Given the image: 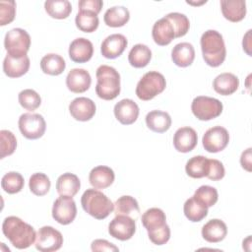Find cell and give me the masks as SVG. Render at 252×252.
I'll return each mask as SVG.
<instances>
[{"label": "cell", "mask_w": 252, "mask_h": 252, "mask_svg": "<svg viewBox=\"0 0 252 252\" xmlns=\"http://www.w3.org/2000/svg\"><path fill=\"white\" fill-rule=\"evenodd\" d=\"M2 231L11 244L17 249H26L35 242L34 228L22 219L10 216L2 223Z\"/></svg>", "instance_id": "6da1fadb"}, {"label": "cell", "mask_w": 252, "mask_h": 252, "mask_svg": "<svg viewBox=\"0 0 252 252\" xmlns=\"http://www.w3.org/2000/svg\"><path fill=\"white\" fill-rule=\"evenodd\" d=\"M203 59L211 67L221 65L226 56V48L222 35L215 31H206L200 39Z\"/></svg>", "instance_id": "7a4b0ae2"}, {"label": "cell", "mask_w": 252, "mask_h": 252, "mask_svg": "<svg viewBox=\"0 0 252 252\" xmlns=\"http://www.w3.org/2000/svg\"><path fill=\"white\" fill-rule=\"evenodd\" d=\"M95 93L99 98L112 100L120 94V75L115 68L100 65L95 72Z\"/></svg>", "instance_id": "3957f363"}, {"label": "cell", "mask_w": 252, "mask_h": 252, "mask_svg": "<svg viewBox=\"0 0 252 252\" xmlns=\"http://www.w3.org/2000/svg\"><path fill=\"white\" fill-rule=\"evenodd\" d=\"M83 210L96 220L107 218L114 210V204L101 191L91 188L87 189L81 198Z\"/></svg>", "instance_id": "277c9868"}, {"label": "cell", "mask_w": 252, "mask_h": 252, "mask_svg": "<svg viewBox=\"0 0 252 252\" xmlns=\"http://www.w3.org/2000/svg\"><path fill=\"white\" fill-rule=\"evenodd\" d=\"M166 81L164 76L158 71L147 72L138 82L136 94L141 100H151L164 91Z\"/></svg>", "instance_id": "5b68a950"}, {"label": "cell", "mask_w": 252, "mask_h": 252, "mask_svg": "<svg viewBox=\"0 0 252 252\" xmlns=\"http://www.w3.org/2000/svg\"><path fill=\"white\" fill-rule=\"evenodd\" d=\"M4 46L7 54L13 57H24L31 47V36L27 31L16 28L5 34Z\"/></svg>", "instance_id": "8992f818"}, {"label": "cell", "mask_w": 252, "mask_h": 252, "mask_svg": "<svg viewBox=\"0 0 252 252\" xmlns=\"http://www.w3.org/2000/svg\"><path fill=\"white\" fill-rule=\"evenodd\" d=\"M222 108V103L218 98L206 95L195 97L191 104L192 113L202 121H208L220 116Z\"/></svg>", "instance_id": "52a82bcc"}, {"label": "cell", "mask_w": 252, "mask_h": 252, "mask_svg": "<svg viewBox=\"0 0 252 252\" xmlns=\"http://www.w3.org/2000/svg\"><path fill=\"white\" fill-rule=\"evenodd\" d=\"M19 129L24 137L30 140H35L43 136L46 123L42 115L38 113H24L18 121Z\"/></svg>", "instance_id": "ba28073f"}, {"label": "cell", "mask_w": 252, "mask_h": 252, "mask_svg": "<svg viewBox=\"0 0 252 252\" xmlns=\"http://www.w3.org/2000/svg\"><path fill=\"white\" fill-rule=\"evenodd\" d=\"M63 236L61 232L52 226L44 225L36 233L35 248L41 252H53L61 248Z\"/></svg>", "instance_id": "9c48e42d"}, {"label": "cell", "mask_w": 252, "mask_h": 252, "mask_svg": "<svg viewBox=\"0 0 252 252\" xmlns=\"http://www.w3.org/2000/svg\"><path fill=\"white\" fill-rule=\"evenodd\" d=\"M228 142V131L222 126H214L208 129L202 138L203 147L209 153H219L224 150Z\"/></svg>", "instance_id": "30bf717a"}, {"label": "cell", "mask_w": 252, "mask_h": 252, "mask_svg": "<svg viewBox=\"0 0 252 252\" xmlns=\"http://www.w3.org/2000/svg\"><path fill=\"white\" fill-rule=\"evenodd\" d=\"M77 216L76 203L72 197L60 196L57 198L52 207V218L60 224L66 225L71 223Z\"/></svg>", "instance_id": "8fae6325"}, {"label": "cell", "mask_w": 252, "mask_h": 252, "mask_svg": "<svg viewBox=\"0 0 252 252\" xmlns=\"http://www.w3.org/2000/svg\"><path fill=\"white\" fill-rule=\"evenodd\" d=\"M136 231V222L134 219L125 215H116L108 224V233L110 236L125 241L134 235Z\"/></svg>", "instance_id": "7c38bea8"}, {"label": "cell", "mask_w": 252, "mask_h": 252, "mask_svg": "<svg viewBox=\"0 0 252 252\" xmlns=\"http://www.w3.org/2000/svg\"><path fill=\"white\" fill-rule=\"evenodd\" d=\"M95 103L89 97L80 96L74 98L69 104V111L72 117L78 121H89L95 114Z\"/></svg>", "instance_id": "4fadbf2b"}, {"label": "cell", "mask_w": 252, "mask_h": 252, "mask_svg": "<svg viewBox=\"0 0 252 252\" xmlns=\"http://www.w3.org/2000/svg\"><path fill=\"white\" fill-rule=\"evenodd\" d=\"M127 38L121 33H113L105 37L100 45L101 55L107 59L119 57L127 47Z\"/></svg>", "instance_id": "5bb4252c"}, {"label": "cell", "mask_w": 252, "mask_h": 252, "mask_svg": "<svg viewBox=\"0 0 252 252\" xmlns=\"http://www.w3.org/2000/svg\"><path fill=\"white\" fill-rule=\"evenodd\" d=\"M92 84L90 73L82 68L72 69L66 77V86L69 91L75 94H82L89 90Z\"/></svg>", "instance_id": "9a60e30c"}, {"label": "cell", "mask_w": 252, "mask_h": 252, "mask_svg": "<svg viewBox=\"0 0 252 252\" xmlns=\"http://www.w3.org/2000/svg\"><path fill=\"white\" fill-rule=\"evenodd\" d=\"M113 111L115 118L123 125L133 124L137 120L140 112L138 104L130 98H124L118 101L114 105Z\"/></svg>", "instance_id": "2e32d148"}, {"label": "cell", "mask_w": 252, "mask_h": 252, "mask_svg": "<svg viewBox=\"0 0 252 252\" xmlns=\"http://www.w3.org/2000/svg\"><path fill=\"white\" fill-rule=\"evenodd\" d=\"M198 135L197 132L189 127H181L176 130L173 136V146L176 151L180 153H189L197 145Z\"/></svg>", "instance_id": "e0dca14e"}, {"label": "cell", "mask_w": 252, "mask_h": 252, "mask_svg": "<svg viewBox=\"0 0 252 252\" xmlns=\"http://www.w3.org/2000/svg\"><path fill=\"white\" fill-rule=\"evenodd\" d=\"M68 52L72 61L76 63H85L91 60L94 54V45L89 39L78 37L70 43Z\"/></svg>", "instance_id": "ac0fdd59"}, {"label": "cell", "mask_w": 252, "mask_h": 252, "mask_svg": "<svg viewBox=\"0 0 252 252\" xmlns=\"http://www.w3.org/2000/svg\"><path fill=\"white\" fill-rule=\"evenodd\" d=\"M152 35L154 41L160 46L169 44L173 38H175V32L171 23L165 18H161L157 21L152 30Z\"/></svg>", "instance_id": "d6986e66"}, {"label": "cell", "mask_w": 252, "mask_h": 252, "mask_svg": "<svg viewBox=\"0 0 252 252\" xmlns=\"http://www.w3.org/2000/svg\"><path fill=\"white\" fill-rule=\"evenodd\" d=\"M30 58L28 55L24 57H13L6 55L3 61V71L10 78H19L25 75L30 69Z\"/></svg>", "instance_id": "ffe728a7"}, {"label": "cell", "mask_w": 252, "mask_h": 252, "mask_svg": "<svg viewBox=\"0 0 252 252\" xmlns=\"http://www.w3.org/2000/svg\"><path fill=\"white\" fill-rule=\"evenodd\" d=\"M115 178L112 168L106 165H97L94 167L89 174L90 184L95 189H105L109 187Z\"/></svg>", "instance_id": "44dd1931"}, {"label": "cell", "mask_w": 252, "mask_h": 252, "mask_svg": "<svg viewBox=\"0 0 252 252\" xmlns=\"http://www.w3.org/2000/svg\"><path fill=\"white\" fill-rule=\"evenodd\" d=\"M201 232L206 241L217 243L224 239L227 234V227L221 220L213 219L203 225Z\"/></svg>", "instance_id": "7402d4cb"}, {"label": "cell", "mask_w": 252, "mask_h": 252, "mask_svg": "<svg viewBox=\"0 0 252 252\" xmlns=\"http://www.w3.org/2000/svg\"><path fill=\"white\" fill-rule=\"evenodd\" d=\"M220 9L222 16L233 23L240 22L246 15L245 0H221Z\"/></svg>", "instance_id": "603a6c76"}, {"label": "cell", "mask_w": 252, "mask_h": 252, "mask_svg": "<svg viewBox=\"0 0 252 252\" xmlns=\"http://www.w3.org/2000/svg\"><path fill=\"white\" fill-rule=\"evenodd\" d=\"M239 87L238 78L232 73H221L218 75L213 82L214 90L221 95H230L237 91Z\"/></svg>", "instance_id": "cb8c5ba5"}, {"label": "cell", "mask_w": 252, "mask_h": 252, "mask_svg": "<svg viewBox=\"0 0 252 252\" xmlns=\"http://www.w3.org/2000/svg\"><path fill=\"white\" fill-rule=\"evenodd\" d=\"M195 58V49L189 42L177 43L171 50V59L178 67L190 66Z\"/></svg>", "instance_id": "d4e9b609"}, {"label": "cell", "mask_w": 252, "mask_h": 252, "mask_svg": "<svg viewBox=\"0 0 252 252\" xmlns=\"http://www.w3.org/2000/svg\"><path fill=\"white\" fill-rule=\"evenodd\" d=\"M80 187L79 177L71 172L61 174L56 181V190L60 196L74 197L80 190Z\"/></svg>", "instance_id": "484cf974"}, {"label": "cell", "mask_w": 252, "mask_h": 252, "mask_svg": "<svg viewBox=\"0 0 252 252\" xmlns=\"http://www.w3.org/2000/svg\"><path fill=\"white\" fill-rule=\"evenodd\" d=\"M146 124L153 132L163 133L170 128L171 117L165 111L152 110L146 115Z\"/></svg>", "instance_id": "4316f807"}, {"label": "cell", "mask_w": 252, "mask_h": 252, "mask_svg": "<svg viewBox=\"0 0 252 252\" xmlns=\"http://www.w3.org/2000/svg\"><path fill=\"white\" fill-rule=\"evenodd\" d=\"M142 223L148 232L166 225V216L159 208H151L142 216Z\"/></svg>", "instance_id": "83f0119b"}, {"label": "cell", "mask_w": 252, "mask_h": 252, "mask_svg": "<svg viewBox=\"0 0 252 252\" xmlns=\"http://www.w3.org/2000/svg\"><path fill=\"white\" fill-rule=\"evenodd\" d=\"M185 217L193 222L201 221L208 215V207L196 199L194 196L187 199L183 206Z\"/></svg>", "instance_id": "f1b7e54d"}, {"label": "cell", "mask_w": 252, "mask_h": 252, "mask_svg": "<svg viewBox=\"0 0 252 252\" xmlns=\"http://www.w3.org/2000/svg\"><path fill=\"white\" fill-rule=\"evenodd\" d=\"M40 68L45 74L57 76L64 72L66 68V62L64 58L59 54L48 53L41 58Z\"/></svg>", "instance_id": "f546056e"}, {"label": "cell", "mask_w": 252, "mask_h": 252, "mask_svg": "<svg viewBox=\"0 0 252 252\" xmlns=\"http://www.w3.org/2000/svg\"><path fill=\"white\" fill-rule=\"evenodd\" d=\"M130 19L129 10L124 6H113L104 13L103 20L106 26L111 28L123 27Z\"/></svg>", "instance_id": "4dcf8cb0"}, {"label": "cell", "mask_w": 252, "mask_h": 252, "mask_svg": "<svg viewBox=\"0 0 252 252\" xmlns=\"http://www.w3.org/2000/svg\"><path fill=\"white\" fill-rule=\"evenodd\" d=\"M152 58V51L151 49L142 43L135 44L129 54H128V61L131 66L135 68H144L146 67Z\"/></svg>", "instance_id": "1f68e13d"}, {"label": "cell", "mask_w": 252, "mask_h": 252, "mask_svg": "<svg viewBox=\"0 0 252 252\" xmlns=\"http://www.w3.org/2000/svg\"><path fill=\"white\" fill-rule=\"evenodd\" d=\"M186 173L192 178L206 177L209 171V158L204 156L191 158L185 165Z\"/></svg>", "instance_id": "d6a6232c"}, {"label": "cell", "mask_w": 252, "mask_h": 252, "mask_svg": "<svg viewBox=\"0 0 252 252\" xmlns=\"http://www.w3.org/2000/svg\"><path fill=\"white\" fill-rule=\"evenodd\" d=\"M44 9L51 18L62 20L69 17L72 5L68 0H47L44 2Z\"/></svg>", "instance_id": "836d02e7"}, {"label": "cell", "mask_w": 252, "mask_h": 252, "mask_svg": "<svg viewBox=\"0 0 252 252\" xmlns=\"http://www.w3.org/2000/svg\"><path fill=\"white\" fill-rule=\"evenodd\" d=\"M75 23L77 28L84 32H94L99 24V20L96 14L87 10H79Z\"/></svg>", "instance_id": "e575fe53"}, {"label": "cell", "mask_w": 252, "mask_h": 252, "mask_svg": "<svg viewBox=\"0 0 252 252\" xmlns=\"http://www.w3.org/2000/svg\"><path fill=\"white\" fill-rule=\"evenodd\" d=\"M25 185L24 177L21 173L16 171H10L6 173L1 179L2 189L8 194L19 193Z\"/></svg>", "instance_id": "d590c367"}, {"label": "cell", "mask_w": 252, "mask_h": 252, "mask_svg": "<svg viewBox=\"0 0 252 252\" xmlns=\"http://www.w3.org/2000/svg\"><path fill=\"white\" fill-rule=\"evenodd\" d=\"M51 183L48 176L42 172L33 173L29 180V187L32 194L36 196H44L48 193Z\"/></svg>", "instance_id": "8d00e7d4"}, {"label": "cell", "mask_w": 252, "mask_h": 252, "mask_svg": "<svg viewBox=\"0 0 252 252\" xmlns=\"http://www.w3.org/2000/svg\"><path fill=\"white\" fill-rule=\"evenodd\" d=\"M114 212L116 215L129 216L132 213H139L140 208L134 197L124 195L118 198L114 203Z\"/></svg>", "instance_id": "74e56055"}, {"label": "cell", "mask_w": 252, "mask_h": 252, "mask_svg": "<svg viewBox=\"0 0 252 252\" xmlns=\"http://www.w3.org/2000/svg\"><path fill=\"white\" fill-rule=\"evenodd\" d=\"M164 17L171 23L175 32V37H181L188 32L190 23L187 16L178 12H172Z\"/></svg>", "instance_id": "f35d334b"}, {"label": "cell", "mask_w": 252, "mask_h": 252, "mask_svg": "<svg viewBox=\"0 0 252 252\" xmlns=\"http://www.w3.org/2000/svg\"><path fill=\"white\" fill-rule=\"evenodd\" d=\"M18 99L21 106L29 111L35 110L41 104L40 95L34 90L32 89H26L20 92Z\"/></svg>", "instance_id": "ab89813d"}, {"label": "cell", "mask_w": 252, "mask_h": 252, "mask_svg": "<svg viewBox=\"0 0 252 252\" xmlns=\"http://www.w3.org/2000/svg\"><path fill=\"white\" fill-rule=\"evenodd\" d=\"M17 148V139L9 130L0 131V158L11 156Z\"/></svg>", "instance_id": "60d3db41"}, {"label": "cell", "mask_w": 252, "mask_h": 252, "mask_svg": "<svg viewBox=\"0 0 252 252\" xmlns=\"http://www.w3.org/2000/svg\"><path fill=\"white\" fill-rule=\"evenodd\" d=\"M196 199L206 205L208 208L213 207L219 199L218 191L215 187L209 185H202L200 186L193 195Z\"/></svg>", "instance_id": "b9f144b4"}, {"label": "cell", "mask_w": 252, "mask_h": 252, "mask_svg": "<svg viewBox=\"0 0 252 252\" xmlns=\"http://www.w3.org/2000/svg\"><path fill=\"white\" fill-rule=\"evenodd\" d=\"M16 15V2L14 0L0 1V25L5 26L10 24Z\"/></svg>", "instance_id": "7bdbcfd3"}, {"label": "cell", "mask_w": 252, "mask_h": 252, "mask_svg": "<svg viewBox=\"0 0 252 252\" xmlns=\"http://www.w3.org/2000/svg\"><path fill=\"white\" fill-rule=\"evenodd\" d=\"M225 174L224 166L221 161L215 158H209V171L206 177L210 180L217 181L223 178Z\"/></svg>", "instance_id": "ee69618b"}, {"label": "cell", "mask_w": 252, "mask_h": 252, "mask_svg": "<svg viewBox=\"0 0 252 252\" xmlns=\"http://www.w3.org/2000/svg\"><path fill=\"white\" fill-rule=\"evenodd\" d=\"M148 236L150 240L156 245H163L170 238V228L166 224L163 227L148 232Z\"/></svg>", "instance_id": "f6af8a7d"}, {"label": "cell", "mask_w": 252, "mask_h": 252, "mask_svg": "<svg viewBox=\"0 0 252 252\" xmlns=\"http://www.w3.org/2000/svg\"><path fill=\"white\" fill-rule=\"evenodd\" d=\"M103 6V2L101 0H81L78 3L79 10H87L94 12V14H98Z\"/></svg>", "instance_id": "bcb514c9"}, {"label": "cell", "mask_w": 252, "mask_h": 252, "mask_svg": "<svg viewBox=\"0 0 252 252\" xmlns=\"http://www.w3.org/2000/svg\"><path fill=\"white\" fill-rule=\"evenodd\" d=\"M91 248L93 251H118V247L105 239H95L92 242Z\"/></svg>", "instance_id": "7dc6e473"}, {"label": "cell", "mask_w": 252, "mask_h": 252, "mask_svg": "<svg viewBox=\"0 0 252 252\" xmlns=\"http://www.w3.org/2000/svg\"><path fill=\"white\" fill-rule=\"evenodd\" d=\"M251 148H248L246 151H244L240 157L241 166L249 172L251 171Z\"/></svg>", "instance_id": "c3c4849f"}, {"label": "cell", "mask_w": 252, "mask_h": 252, "mask_svg": "<svg viewBox=\"0 0 252 252\" xmlns=\"http://www.w3.org/2000/svg\"><path fill=\"white\" fill-rule=\"evenodd\" d=\"M242 45H243V50L249 55L251 56V30H249L246 34L243 37V41H242Z\"/></svg>", "instance_id": "681fc988"}]
</instances>
